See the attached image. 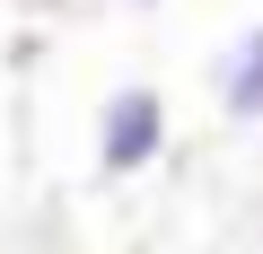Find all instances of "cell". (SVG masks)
<instances>
[{
  "label": "cell",
  "instance_id": "3957f363",
  "mask_svg": "<svg viewBox=\"0 0 263 254\" xmlns=\"http://www.w3.org/2000/svg\"><path fill=\"white\" fill-rule=\"evenodd\" d=\"M123 9H167V0H123Z\"/></svg>",
  "mask_w": 263,
  "mask_h": 254
},
{
  "label": "cell",
  "instance_id": "7a4b0ae2",
  "mask_svg": "<svg viewBox=\"0 0 263 254\" xmlns=\"http://www.w3.org/2000/svg\"><path fill=\"white\" fill-rule=\"evenodd\" d=\"M211 105L219 123H263V18L211 53Z\"/></svg>",
  "mask_w": 263,
  "mask_h": 254
},
{
  "label": "cell",
  "instance_id": "6da1fadb",
  "mask_svg": "<svg viewBox=\"0 0 263 254\" xmlns=\"http://www.w3.org/2000/svg\"><path fill=\"white\" fill-rule=\"evenodd\" d=\"M158 158H167V96L149 79L105 88V105H97V175L105 184H132V175H149Z\"/></svg>",
  "mask_w": 263,
  "mask_h": 254
}]
</instances>
